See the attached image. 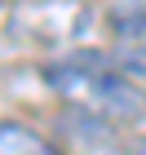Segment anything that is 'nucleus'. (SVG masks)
Segmentation results:
<instances>
[{
  "mask_svg": "<svg viewBox=\"0 0 146 155\" xmlns=\"http://www.w3.org/2000/svg\"><path fill=\"white\" fill-rule=\"evenodd\" d=\"M44 80L67 93L71 102H80V111L97 120H111V124H128V120L146 115V93L137 89L120 67H111L106 58L97 53H75L67 62H53L44 71Z\"/></svg>",
  "mask_w": 146,
  "mask_h": 155,
  "instance_id": "obj_1",
  "label": "nucleus"
},
{
  "mask_svg": "<svg viewBox=\"0 0 146 155\" xmlns=\"http://www.w3.org/2000/svg\"><path fill=\"white\" fill-rule=\"evenodd\" d=\"M0 155H53V151L36 129H27L18 120H5L0 124Z\"/></svg>",
  "mask_w": 146,
  "mask_h": 155,
  "instance_id": "obj_2",
  "label": "nucleus"
}]
</instances>
